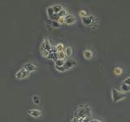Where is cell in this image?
Segmentation results:
<instances>
[{
	"label": "cell",
	"instance_id": "6da1fadb",
	"mask_svg": "<svg viewBox=\"0 0 130 122\" xmlns=\"http://www.w3.org/2000/svg\"><path fill=\"white\" fill-rule=\"evenodd\" d=\"M91 108L89 106H80L76 111L74 112V117L80 119V118L85 117V116H89L91 117Z\"/></svg>",
	"mask_w": 130,
	"mask_h": 122
},
{
	"label": "cell",
	"instance_id": "7a4b0ae2",
	"mask_svg": "<svg viewBox=\"0 0 130 122\" xmlns=\"http://www.w3.org/2000/svg\"><path fill=\"white\" fill-rule=\"evenodd\" d=\"M76 66V62L75 60L73 59H67L65 60V63L63 64V67H60V68H55V69L58 72H66L67 70H69V69H71L72 68Z\"/></svg>",
	"mask_w": 130,
	"mask_h": 122
},
{
	"label": "cell",
	"instance_id": "3957f363",
	"mask_svg": "<svg viewBox=\"0 0 130 122\" xmlns=\"http://www.w3.org/2000/svg\"><path fill=\"white\" fill-rule=\"evenodd\" d=\"M126 98V95L124 93L121 92L120 90H118L116 89H111V99L114 103H118L121 100Z\"/></svg>",
	"mask_w": 130,
	"mask_h": 122
},
{
	"label": "cell",
	"instance_id": "277c9868",
	"mask_svg": "<svg viewBox=\"0 0 130 122\" xmlns=\"http://www.w3.org/2000/svg\"><path fill=\"white\" fill-rule=\"evenodd\" d=\"M81 21H82L83 24L85 26L93 27L96 23V18H95V16L89 15V16H85V17L81 18Z\"/></svg>",
	"mask_w": 130,
	"mask_h": 122
},
{
	"label": "cell",
	"instance_id": "5b68a950",
	"mask_svg": "<svg viewBox=\"0 0 130 122\" xmlns=\"http://www.w3.org/2000/svg\"><path fill=\"white\" fill-rule=\"evenodd\" d=\"M30 72H28V71H26L24 68H21L18 70L15 73V78L18 80H22V79H25L27 77L29 76Z\"/></svg>",
	"mask_w": 130,
	"mask_h": 122
},
{
	"label": "cell",
	"instance_id": "8992f818",
	"mask_svg": "<svg viewBox=\"0 0 130 122\" xmlns=\"http://www.w3.org/2000/svg\"><path fill=\"white\" fill-rule=\"evenodd\" d=\"M23 68H24L28 72H34V71L38 70V67H37L34 64L30 63V62H28L26 64H24V66H23Z\"/></svg>",
	"mask_w": 130,
	"mask_h": 122
},
{
	"label": "cell",
	"instance_id": "52a82bcc",
	"mask_svg": "<svg viewBox=\"0 0 130 122\" xmlns=\"http://www.w3.org/2000/svg\"><path fill=\"white\" fill-rule=\"evenodd\" d=\"M76 22V18L72 14H68L64 17V24H73Z\"/></svg>",
	"mask_w": 130,
	"mask_h": 122
},
{
	"label": "cell",
	"instance_id": "ba28073f",
	"mask_svg": "<svg viewBox=\"0 0 130 122\" xmlns=\"http://www.w3.org/2000/svg\"><path fill=\"white\" fill-rule=\"evenodd\" d=\"M27 112L28 114V116H30L31 117H34V118H38L42 115V112L38 109H29V110H28Z\"/></svg>",
	"mask_w": 130,
	"mask_h": 122
},
{
	"label": "cell",
	"instance_id": "9c48e42d",
	"mask_svg": "<svg viewBox=\"0 0 130 122\" xmlns=\"http://www.w3.org/2000/svg\"><path fill=\"white\" fill-rule=\"evenodd\" d=\"M43 42H44V46H45V51H46L47 52L50 53L53 49V47L51 44L50 41H49V39H47V38H44Z\"/></svg>",
	"mask_w": 130,
	"mask_h": 122
},
{
	"label": "cell",
	"instance_id": "30bf717a",
	"mask_svg": "<svg viewBox=\"0 0 130 122\" xmlns=\"http://www.w3.org/2000/svg\"><path fill=\"white\" fill-rule=\"evenodd\" d=\"M47 59L53 60L54 62H55V61L58 59V53H57L56 51L49 53V55L47 56Z\"/></svg>",
	"mask_w": 130,
	"mask_h": 122
},
{
	"label": "cell",
	"instance_id": "8fae6325",
	"mask_svg": "<svg viewBox=\"0 0 130 122\" xmlns=\"http://www.w3.org/2000/svg\"><path fill=\"white\" fill-rule=\"evenodd\" d=\"M83 55L85 59H91L93 57V52L90 50H85L83 53Z\"/></svg>",
	"mask_w": 130,
	"mask_h": 122
},
{
	"label": "cell",
	"instance_id": "7c38bea8",
	"mask_svg": "<svg viewBox=\"0 0 130 122\" xmlns=\"http://www.w3.org/2000/svg\"><path fill=\"white\" fill-rule=\"evenodd\" d=\"M120 91L124 93V94L127 93V92H129L130 91V86L128 85L124 84V83H122L120 85Z\"/></svg>",
	"mask_w": 130,
	"mask_h": 122
},
{
	"label": "cell",
	"instance_id": "4fadbf2b",
	"mask_svg": "<svg viewBox=\"0 0 130 122\" xmlns=\"http://www.w3.org/2000/svg\"><path fill=\"white\" fill-rule=\"evenodd\" d=\"M52 8H53V11H54L55 14H58L60 11H62L63 9V7L61 6L60 4H55V5L52 6Z\"/></svg>",
	"mask_w": 130,
	"mask_h": 122
},
{
	"label": "cell",
	"instance_id": "5bb4252c",
	"mask_svg": "<svg viewBox=\"0 0 130 122\" xmlns=\"http://www.w3.org/2000/svg\"><path fill=\"white\" fill-rule=\"evenodd\" d=\"M55 49L56 52L59 53V52H61V51H64V46H63V43H58L55 47Z\"/></svg>",
	"mask_w": 130,
	"mask_h": 122
},
{
	"label": "cell",
	"instance_id": "9a60e30c",
	"mask_svg": "<svg viewBox=\"0 0 130 122\" xmlns=\"http://www.w3.org/2000/svg\"><path fill=\"white\" fill-rule=\"evenodd\" d=\"M64 63H65V60H63V59H57L55 62V68L63 67Z\"/></svg>",
	"mask_w": 130,
	"mask_h": 122
},
{
	"label": "cell",
	"instance_id": "2e32d148",
	"mask_svg": "<svg viewBox=\"0 0 130 122\" xmlns=\"http://www.w3.org/2000/svg\"><path fill=\"white\" fill-rule=\"evenodd\" d=\"M64 53H65V55H66L67 57H70L72 54V47H67L66 48H64Z\"/></svg>",
	"mask_w": 130,
	"mask_h": 122
},
{
	"label": "cell",
	"instance_id": "e0dca14e",
	"mask_svg": "<svg viewBox=\"0 0 130 122\" xmlns=\"http://www.w3.org/2000/svg\"><path fill=\"white\" fill-rule=\"evenodd\" d=\"M46 13H47V16H48V19H49V18H51V16L55 14V13H54V11H53L52 6L47 7V9H46Z\"/></svg>",
	"mask_w": 130,
	"mask_h": 122
},
{
	"label": "cell",
	"instance_id": "ac0fdd59",
	"mask_svg": "<svg viewBox=\"0 0 130 122\" xmlns=\"http://www.w3.org/2000/svg\"><path fill=\"white\" fill-rule=\"evenodd\" d=\"M122 72H123V69H122L120 67H116L114 68V73H115V75L120 76V75H121Z\"/></svg>",
	"mask_w": 130,
	"mask_h": 122
},
{
	"label": "cell",
	"instance_id": "d6986e66",
	"mask_svg": "<svg viewBox=\"0 0 130 122\" xmlns=\"http://www.w3.org/2000/svg\"><path fill=\"white\" fill-rule=\"evenodd\" d=\"M57 15H58V16H59V18H64L65 16L68 15V12H67V11L65 10V9H63L62 11H60Z\"/></svg>",
	"mask_w": 130,
	"mask_h": 122
},
{
	"label": "cell",
	"instance_id": "ffe728a7",
	"mask_svg": "<svg viewBox=\"0 0 130 122\" xmlns=\"http://www.w3.org/2000/svg\"><path fill=\"white\" fill-rule=\"evenodd\" d=\"M67 58L66 55H65L64 51H61V52H59L58 53V59H63V60H65V59Z\"/></svg>",
	"mask_w": 130,
	"mask_h": 122
},
{
	"label": "cell",
	"instance_id": "44dd1931",
	"mask_svg": "<svg viewBox=\"0 0 130 122\" xmlns=\"http://www.w3.org/2000/svg\"><path fill=\"white\" fill-rule=\"evenodd\" d=\"M50 24H51V26L53 28H59L61 26V24L58 21H51V20Z\"/></svg>",
	"mask_w": 130,
	"mask_h": 122
},
{
	"label": "cell",
	"instance_id": "7402d4cb",
	"mask_svg": "<svg viewBox=\"0 0 130 122\" xmlns=\"http://www.w3.org/2000/svg\"><path fill=\"white\" fill-rule=\"evenodd\" d=\"M90 120H91V117L89 116H85L79 119V122H89Z\"/></svg>",
	"mask_w": 130,
	"mask_h": 122
},
{
	"label": "cell",
	"instance_id": "603a6c76",
	"mask_svg": "<svg viewBox=\"0 0 130 122\" xmlns=\"http://www.w3.org/2000/svg\"><path fill=\"white\" fill-rule=\"evenodd\" d=\"M32 102L35 104H39L40 103V98L38 95H34L32 96Z\"/></svg>",
	"mask_w": 130,
	"mask_h": 122
},
{
	"label": "cell",
	"instance_id": "cb8c5ba5",
	"mask_svg": "<svg viewBox=\"0 0 130 122\" xmlns=\"http://www.w3.org/2000/svg\"><path fill=\"white\" fill-rule=\"evenodd\" d=\"M79 16H80V18H82V17H85V16H87V12L84 11V10H81L79 11Z\"/></svg>",
	"mask_w": 130,
	"mask_h": 122
},
{
	"label": "cell",
	"instance_id": "d4e9b609",
	"mask_svg": "<svg viewBox=\"0 0 130 122\" xmlns=\"http://www.w3.org/2000/svg\"><path fill=\"white\" fill-rule=\"evenodd\" d=\"M123 83H124V84H126V85H129V86H130V77H128V78H126V79L123 81Z\"/></svg>",
	"mask_w": 130,
	"mask_h": 122
},
{
	"label": "cell",
	"instance_id": "484cf974",
	"mask_svg": "<svg viewBox=\"0 0 130 122\" xmlns=\"http://www.w3.org/2000/svg\"><path fill=\"white\" fill-rule=\"evenodd\" d=\"M58 22H59L60 24H64V18H59V20H58Z\"/></svg>",
	"mask_w": 130,
	"mask_h": 122
},
{
	"label": "cell",
	"instance_id": "4316f807",
	"mask_svg": "<svg viewBox=\"0 0 130 122\" xmlns=\"http://www.w3.org/2000/svg\"><path fill=\"white\" fill-rule=\"evenodd\" d=\"M89 122H103L101 120H99V119H91V120Z\"/></svg>",
	"mask_w": 130,
	"mask_h": 122
},
{
	"label": "cell",
	"instance_id": "83f0119b",
	"mask_svg": "<svg viewBox=\"0 0 130 122\" xmlns=\"http://www.w3.org/2000/svg\"><path fill=\"white\" fill-rule=\"evenodd\" d=\"M71 122H79V119H77V118H76V117H73L71 120Z\"/></svg>",
	"mask_w": 130,
	"mask_h": 122
}]
</instances>
